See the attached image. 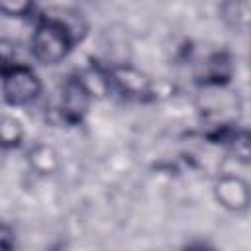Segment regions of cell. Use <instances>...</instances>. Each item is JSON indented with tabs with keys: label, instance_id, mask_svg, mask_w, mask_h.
<instances>
[{
	"label": "cell",
	"instance_id": "7",
	"mask_svg": "<svg viewBox=\"0 0 251 251\" xmlns=\"http://www.w3.org/2000/svg\"><path fill=\"white\" fill-rule=\"evenodd\" d=\"M29 163L41 173V175H49L57 169V155L51 147L47 145H37L31 153H29Z\"/></svg>",
	"mask_w": 251,
	"mask_h": 251
},
{
	"label": "cell",
	"instance_id": "3",
	"mask_svg": "<svg viewBox=\"0 0 251 251\" xmlns=\"http://www.w3.org/2000/svg\"><path fill=\"white\" fill-rule=\"evenodd\" d=\"M214 196L226 210L243 212L249 206V184L235 175H222L214 184Z\"/></svg>",
	"mask_w": 251,
	"mask_h": 251
},
{
	"label": "cell",
	"instance_id": "9",
	"mask_svg": "<svg viewBox=\"0 0 251 251\" xmlns=\"http://www.w3.org/2000/svg\"><path fill=\"white\" fill-rule=\"evenodd\" d=\"M0 251H14V241H12V235L0 227Z\"/></svg>",
	"mask_w": 251,
	"mask_h": 251
},
{
	"label": "cell",
	"instance_id": "8",
	"mask_svg": "<svg viewBox=\"0 0 251 251\" xmlns=\"http://www.w3.org/2000/svg\"><path fill=\"white\" fill-rule=\"evenodd\" d=\"M0 12L10 18H25L29 12H33V4L24 0H16V2L8 0V2H0Z\"/></svg>",
	"mask_w": 251,
	"mask_h": 251
},
{
	"label": "cell",
	"instance_id": "4",
	"mask_svg": "<svg viewBox=\"0 0 251 251\" xmlns=\"http://www.w3.org/2000/svg\"><path fill=\"white\" fill-rule=\"evenodd\" d=\"M90 98H92V94L88 92V88L82 84L80 78L67 80L65 86H63V94H61V114H63V118L71 124L80 122L88 112Z\"/></svg>",
	"mask_w": 251,
	"mask_h": 251
},
{
	"label": "cell",
	"instance_id": "1",
	"mask_svg": "<svg viewBox=\"0 0 251 251\" xmlns=\"http://www.w3.org/2000/svg\"><path fill=\"white\" fill-rule=\"evenodd\" d=\"M75 45L69 31L49 16H43L31 35V53L41 65L61 63Z\"/></svg>",
	"mask_w": 251,
	"mask_h": 251
},
{
	"label": "cell",
	"instance_id": "6",
	"mask_svg": "<svg viewBox=\"0 0 251 251\" xmlns=\"http://www.w3.org/2000/svg\"><path fill=\"white\" fill-rule=\"evenodd\" d=\"M24 137V127L20 120L12 116H2L0 118V145L2 147H16L20 145Z\"/></svg>",
	"mask_w": 251,
	"mask_h": 251
},
{
	"label": "cell",
	"instance_id": "5",
	"mask_svg": "<svg viewBox=\"0 0 251 251\" xmlns=\"http://www.w3.org/2000/svg\"><path fill=\"white\" fill-rule=\"evenodd\" d=\"M108 82H114L116 88L120 92H124L126 96H147L151 92V80L145 73L129 67V65H120V67H112L108 73Z\"/></svg>",
	"mask_w": 251,
	"mask_h": 251
},
{
	"label": "cell",
	"instance_id": "2",
	"mask_svg": "<svg viewBox=\"0 0 251 251\" xmlns=\"http://www.w3.org/2000/svg\"><path fill=\"white\" fill-rule=\"evenodd\" d=\"M2 94L12 106L31 104L41 94V80L29 67L10 65L2 69Z\"/></svg>",
	"mask_w": 251,
	"mask_h": 251
},
{
	"label": "cell",
	"instance_id": "10",
	"mask_svg": "<svg viewBox=\"0 0 251 251\" xmlns=\"http://www.w3.org/2000/svg\"><path fill=\"white\" fill-rule=\"evenodd\" d=\"M186 251H212V249L206 247V245H192V247H188Z\"/></svg>",
	"mask_w": 251,
	"mask_h": 251
}]
</instances>
